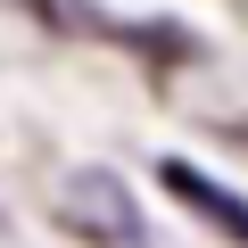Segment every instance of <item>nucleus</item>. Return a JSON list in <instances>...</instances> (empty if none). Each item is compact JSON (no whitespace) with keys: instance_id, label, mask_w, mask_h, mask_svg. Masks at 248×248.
<instances>
[{"instance_id":"2","label":"nucleus","mask_w":248,"mask_h":248,"mask_svg":"<svg viewBox=\"0 0 248 248\" xmlns=\"http://www.w3.org/2000/svg\"><path fill=\"white\" fill-rule=\"evenodd\" d=\"M157 190L166 199H182L207 232H223L232 248H248V190H232V182H215V174H199L190 157H157Z\"/></svg>"},{"instance_id":"1","label":"nucleus","mask_w":248,"mask_h":248,"mask_svg":"<svg viewBox=\"0 0 248 248\" xmlns=\"http://www.w3.org/2000/svg\"><path fill=\"white\" fill-rule=\"evenodd\" d=\"M58 232L83 248H149V215L116 166H75L58 182Z\"/></svg>"}]
</instances>
